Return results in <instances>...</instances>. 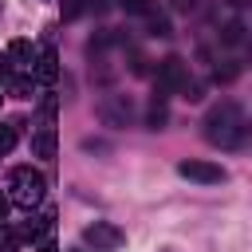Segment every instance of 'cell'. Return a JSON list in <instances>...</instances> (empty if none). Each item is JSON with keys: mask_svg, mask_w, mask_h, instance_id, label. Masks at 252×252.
I'll use <instances>...</instances> for the list:
<instances>
[{"mask_svg": "<svg viewBox=\"0 0 252 252\" xmlns=\"http://www.w3.org/2000/svg\"><path fill=\"white\" fill-rule=\"evenodd\" d=\"M201 126H205V142H213V146H220V150H232V146L240 142V134H244V118H240V106H236V102L213 106Z\"/></svg>", "mask_w": 252, "mask_h": 252, "instance_id": "6da1fadb", "label": "cell"}, {"mask_svg": "<svg viewBox=\"0 0 252 252\" xmlns=\"http://www.w3.org/2000/svg\"><path fill=\"white\" fill-rule=\"evenodd\" d=\"M8 201H16L20 209H32V205H39L43 201V193H47V181H43V173L39 169H32V165H16L12 173H8Z\"/></svg>", "mask_w": 252, "mask_h": 252, "instance_id": "7a4b0ae2", "label": "cell"}, {"mask_svg": "<svg viewBox=\"0 0 252 252\" xmlns=\"http://www.w3.org/2000/svg\"><path fill=\"white\" fill-rule=\"evenodd\" d=\"M189 83V63L181 55H165L154 71V98H169L173 91H181Z\"/></svg>", "mask_w": 252, "mask_h": 252, "instance_id": "3957f363", "label": "cell"}, {"mask_svg": "<svg viewBox=\"0 0 252 252\" xmlns=\"http://www.w3.org/2000/svg\"><path fill=\"white\" fill-rule=\"evenodd\" d=\"M94 114H98V122L102 126H130V118H134V102L126 98V94H102L98 102H94Z\"/></svg>", "mask_w": 252, "mask_h": 252, "instance_id": "277c9868", "label": "cell"}, {"mask_svg": "<svg viewBox=\"0 0 252 252\" xmlns=\"http://www.w3.org/2000/svg\"><path fill=\"white\" fill-rule=\"evenodd\" d=\"M83 244H91L94 252H114V248L126 244V232L118 224H110V220H91L83 228Z\"/></svg>", "mask_w": 252, "mask_h": 252, "instance_id": "5b68a950", "label": "cell"}, {"mask_svg": "<svg viewBox=\"0 0 252 252\" xmlns=\"http://www.w3.org/2000/svg\"><path fill=\"white\" fill-rule=\"evenodd\" d=\"M177 173H181L185 181H201V185H220V181L228 177L217 161H201V158H185V161L177 165Z\"/></svg>", "mask_w": 252, "mask_h": 252, "instance_id": "8992f818", "label": "cell"}, {"mask_svg": "<svg viewBox=\"0 0 252 252\" xmlns=\"http://www.w3.org/2000/svg\"><path fill=\"white\" fill-rule=\"evenodd\" d=\"M35 79H39V83H55V79H59V55H55L51 47H47L43 55H35Z\"/></svg>", "mask_w": 252, "mask_h": 252, "instance_id": "52a82bcc", "label": "cell"}, {"mask_svg": "<svg viewBox=\"0 0 252 252\" xmlns=\"http://www.w3.org/2000/svg\"><path fill=\"white\" fill-rule=\"evenodd\" d=\"M32 150H35L39 158H55V130H51V126H43V130L32 138Z\"/></svg>", "mask_w": 252, "mask_h": 252, "instance_id": "ba28073f", "label": "cell"}, {"mask_svg": "<svg viewBox=\"0 0 252 252\" xmlns=\"http://www.w3.org/2000/svg\"><path fill=\"white\" fill-rule=\"evenodd\" d=\"M165 122H169V110H165V98H154V102H150V110H146V126H150V130H161Z\"/></svg>", "mask_w": 252, "mask_h": 252, "instance_id": "9c48e42d", "label": "cell"}, {"mask_svg": "<svg viewBox=\"0 0 252 252\" xmlns=\"http://www.w3.org/2000/svg\"><path fill=\"white\" fill-rule=\"evenodd\" d=\"M8 59H16V63H35V51H32L28 39H12V43H8Z\"/></svg>", "mask_w": 252, "mask_h": 252, "instance_id": "30bf717a", "label": "cell"}, {"mask_svg": "<svg viewBox=\"0 0 252 252\" xmlns=\"http://www.w3.org/2000/svg\"><path fill=\"white\" fill-rule=\"evenodd\" d=\"M8 91H12L16 98H32V91H35V79H32V75H12V79H8Z\"/></svg>", "mask_w": 252, "mask_h": 252, "instance_id": "8fae6325", "label": "cell"}, {"mask_svg": "<svg viewBox=\"0 0 252 252\" xmlns=\"http://www.w3.org/2000/svg\"><path fill=\"white\" fill-rule=\"evenodd\" d=\"M110 39H114L110 32H94V35L87 39V55H91V59H102V51L110 47Z\"/></svg>", "mask_w": 252, "mask_h": 252, "instance_id": "7c38bea8", "label": "cell"}, {"mask_svg": "<svg viewBox=\"0 0 252 252\" xmlns=\"http://www.w3.org/2000/svg\"><path fill=\"white\" fill-rule=\"evenodd\" d=\"M220 43H228V47H232V43H244V24H240V20H228V24L220 28Z\"/></svg>", "mask_w": 252, "mask_h": 252, "instance_id": "4fadbf2b", "label": "cell"}, {"mask_svg": "<svg viewBox=\"0 0 252 252\" xmlns=\"http://www.w3.org/2000/svg\"><path fill=\"white\" fill-rule=\"evenodd\" d=\"M20 240H24V236H20L16 228L0 224V252H16V248H20Z\"/></svg>", "mask_w": 252, "mask_h": 252, "instance_id": "5bb4252c", "label": "cell"}, {"mask_svg": "<svg viewBox=\"0 0 252 252\" xmlns=\"http://www.w3.org/2000/svg\"><path fill=\"white\" fill-rule=\"evenodd\" d=\"M150 35H173V32H169V16L150 12Z\"/></svg>", "mask_w": 252, "mask_h": 252, "instance_id": "9a60e30c", "label": "cell"}, {"mask_svg": "<svg viewBox=\"0 0 252 252\" xmlns=\"http://www.w3.org/2000/svg\"><path fill=\"white\" fill-rule=\"evenodd\" d=\"M122 8H126L130 16H150V12H154V0H122Z\"/></svg>", "mask_w": 252, "mask_h": 252, "instance_id": "2e32d148", "label": "cell"}, {"mask_svg": "<svg viewBox=\"0 0 252 252\" xmlns=\"http://www.w3.org/2000/svg\"><path fill=\"white\" fill-rule=\"evenodd\" d=\"M236 75H240V67H236V63H224V67H217V71H213V79H217V83H232Z\"/></svg>", "mask_w": 252, "mask_h": 252, "instance_id": "e0dca14e", "label": "cell"}, {"mask_svg": "<svg viewBox=\"0 0 252 252\" xmlns=\"http://www.w3.org/2000/svg\"><path fill=\"white\" fill-rule=\"evenodd\" d=\"M181 98H185V102H201V98H205V87H201V83H185V87H181Z\"/></svg>", "mask_w": 252, "mask_h": 252, "instance_id": "ac0fdd59", "label": "cell"}, {"mask_svg": "<svg viewBox=\"0 0 252 252\" xmlns=\"http://www.w3.org/2000/svg\"><path fill=\"white\" fill-rule=\"evenodd\" d=\"M16 146V126H0V154H8Z\"/></svg>", "mask_w": 252, "mask_h": 252, "instance_id": "d6986e66", "label": "cell"}, {"mask_svg": "<svg viewBox=\"0 0 252 252\" xmlns=\"http://www.w3.org/2000/svg\"><path fill=\"white\" fill-rule=\"evenodd\" d=\"M55 114H59V98H55V94H43V118L55 122Z\"/></svg>", "mask_w": 252, "mask_h": 252, "instance_id": "ffe728a7", "label": "cell"}, {"mask_svg": "<svg viewBox=\"0 0 252 252\" xmlns=\"http://www.w3.org/2000/svg\"><path fill=\"white\" fill-rule=\"evenodd\" d=\"M130 71H134V75H146V55L134 51V55H130Z\"/></svg>", "mask_w": 252, "mask_h": 252, "instance_id": "44dd1931", "label": "cell"}, {"mask_svg": "<svg viewBox=\"0 0 252 252\" xmlns=\"http://www.w3.org/2000/svg\"><path fill=\"white\" fill-rule=\"evenodd\" d=\"M8 79H12V59L0 55V83H8Z\"/></svg>", "mask_w": 252, "mask_h": 252, "instance_id": "7402d4cb", "label": "cell"}, {"mask_svg": "<svg viewBox=\"0 0 252 252\" xmlns=\"http://www.w3.org/2000/svg\"><path fill=\"white\" fill-rule=\"evenodd\" d=\"M83 150H94V154H106L110 146H106V142H94V138H87V142H83Z\"/></svg>", "mask_w": 252, "mask_h": 252, "instance_id": "603a6c76", "label": "cell"}, {"mask_svg": "<svg viewBox=\"0 0 252 252\" xmlns=\"http://www.w3.org/2000/svg\"><path fill=\"white\" fill-rule=\"evenodd\" d=\"M8 209H12V201H8V193H0V224H4V217H8Z\"/></svg>", "mask_w": 252, "mask_h": 252, "instance_id": "cb8c5ba5", "label": "cell"}, {"mask_svg": "<svg viewBox=\"0 0 252 252\" xmlns=\"http://www.w3.org/2000/svg\"><path fill=\"white\" fill-rule=\"evenodd\" d=\"M39 252H59V248H55L51 240H43V244H39Z\"/></svg>", "mask_w": 252, "mask_h": 252, "instance_id": "d4e9b609", "label": "cell"}, {"mask_svg": "<svg viewBox=\"0 0 252 252\" xmlns=\"http://www.w3.org/2000/svg\"><path fill=\"white\" fill-rule=\"evenodd\" d=\"M244 130H248V138H252V118H248V122H244Z\"/></svg>", "mask_w": 252, "mask_h": 252, "instance_id": "484cf974", "label": "cell"}, {"mask_svg": "<svg viewBox=\"0 0 252 252\" xmlns=\"http://www.w3.org/2000/svg\"><path fill=\"white\" fill-rule=\"evenodd\" d=\"M228 4H248V0H228Z\"/></svg>", "mask_w": 252, "mask_h": 252, "instance_id": "4316f807", "label": "cell"}, {"mask_svg": "<svg viewBox=\"0 0 252 252\" xmlns=\"http://www.w3.org/2000/svg\"><path fill=\"white\" fill-rule=\"evenodd\" d=\"M248 51H252V43H248Z\"/></svg>", "mask_w": 252, "mask_h": 252, "instance_id": "83f0119b", "label": "cell"}, {"mask_svg": "<svg viewBox=\"0 0 252 252\" xmlns=\"http://www.w3.org/2000/svg\"><path fill=\"white\" fill-rule=\"evenodd\" d=\"M161 252H169V248H161Z\"/></svg>", "mask_w": 252, "mask_h": 252, "instance_id": "f1b7e54d", "label": "cell"}]
</instances>
